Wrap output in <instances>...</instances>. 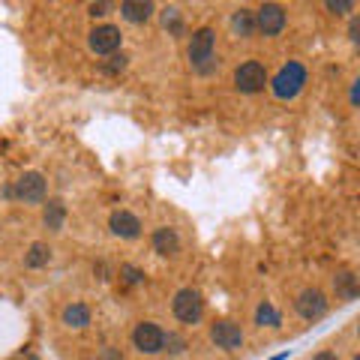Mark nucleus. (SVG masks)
I'll return each instance as SVG.
<instances>
[{"instance_id":"obj_2","label":"nucleus","mask_w":360,"mask_h":360,"mask_svg":"<svg viewBox=\"0 0 360 360\" xmlns=\"http://www.w3.org/2000/svg\"><path fill=\"white\" fill-rule=\"evenodd\" d=\"M303 84H307V66L297 63V60H288L283 70L274 75V82H270V90H274L276 99H295Z\"/></svg>"},{"instance_id":"obj_16","label":"nucleus","mask_w":360,"mask_h":360,"mask_svg":"<svg viewBox=\"0 0 360 360\" xmlns=\"http://www.w3.org/2000/svg\"><path fill=\"white\" fill-rule=\"evenodd\" d=\"M333 285H336V291H340L345 300L357 297V276L352 274V270H340V274L333 276Z\"/></svg>"},{"instance_id":"obj_3","label":"nucleus","mask_w":360,"mask_h":360,"mask_svg":"<svg viewBox=\"0 0 360 360\" xmlns=\"http://www.w3.org/2000/svg\"><path fill=\"white\" fill-rule=\"evenodd\" d=\"M172 312L180 324H198L205 319V297L195 288H180L172 300Z\"/></svg>"},{"instance_id":"obj_21","label":"nucleus","mask_w":360,"mask_h":360,"mask_svg":"<svg viewBox=\"0 0 360 360\" xmlns=\"http://www.w3.org/2000/svg\"><path fill=\"white\" fill-rule=\"evenodd\" d=\"M127 60H129V58H127L123 51H120V54H111V58L103 63V72H105V75H117V72L127 70Z\"/></svg>"},{"instance_id":"obj_14","label":"nucleus","mask_w":360,"mask_h":360,"mask_svg":"<svg viewBox=\"0 0 360 360\" xmlns=\"http://www.w3.org/2000/svg\"><path fill=\"white\" fill-rule=\"evenodd\" d=\"M231 33H234V37H243V39L255 37V13H252V9L240 6L238 13L231 15Z\"/></svg>"},{"instance_id":"obj_24","label":"nucleus","mask_w":360,"mask_h":360,"mask_svg":"<svg viewBox=\"0 0 360 360\" xmlns=\"http://www.w3.org/2000/svg\"><path fill=\"white\" fill-rule=\"evenodd\" d=\"M324 9H330L333 15H345L354 9V4H348V0H340V4H336V0H330V4H324Z\"/></svg>"},{"instance_id":"obj_11","label":"nucleus","mask_w":360,"mask_h":360,"mask_svg":"<svg viewBox=\"0 0 360 360\" xmlns=\"http://www.w3.org/2000/svg\"><path fill=\"white\" fill-rule=\"evenodd\" d=\"M108 229H111V234H117V238L132 240V238H139L141 234V219L135 217V213H129V210H115L111 213V219H108Z\"/></svg>"},{"instance_id":"obj_22","label":"nucleus","mask_w":360,"mask_h":360,"mask_svg":"<svg viewBox=\"0 0 360 360\" xmlns=\"http://www.w3.org/2000/svg\"><path fill=\"white\" fill-rule=\"evenodd\" d=\"M162 25H165L168 30H174V33H184V25H180V9H177V6L162 9Z\"/></svg>"},{"instance_id":"obj_28","label":"nucleus","mask_w":360,"mask_h":360,"mask_svg":"<svg viewBox=\"0 0 360 360\" xmlns=\"http://www.w3.org/2000/svg\"><path fill=\"white\" fill-rule=\"evenodd\" d=\"M274 360H285V354H279V357H274Z\"/></svg>"},{"instance_id":"obj_5","label":"nucleus","mask_w":360,"mask_h":360,"mask_svg":"<svg viewBox=\"0 0 360 360\" xmlns=\"http://www.w3.org/2000/svg\"><path fill=\"white\" fill-rule=\"evenodd\" d=\"M13 195L18 201H25V205H39V201H45V195H49V180H45L39 172H27L15 180Z\"/></svg>"},{"instance_id":"obj_7","label":"nucleus","mask_w":360,"mask_h":360,"mask_svg":"<svg viewBox=\"0 0 360 360\" xmlns=\"http://www.w3.org/2000/svg\"><path fill=\"white\" fill-rule=\"evenodd\" d=\"M162 340H165V330L153 321H139L132 330V345L139 348L141 354H160L162 352Z\"/></svg>"},{"instance_id":"obj_1","label":"nucleus","mask_w":360,"mask_h":360,"mask_svg":"<svg viewBox=\"0 0 360 360\" xmlns=\"http://www.w3.org/2000/svg\"><path fill=\"white\" fill-rule=\"evenodd\" d=\"M189 63L198 75H210L213 70H219V58H217V33L210 27H198L186 45Z\"/></svg>"},{"instance_id":"obj_17","label":"nucleus","mask_w":360,"mask_h":360,"mask_svg":"<svg viewBox=\"0 0 360 360\" xmlns=\"http://www.w3.org/2000/svg\"><path fill=\"white\" fill-rule=\"evenodd\" d=\"M63 217H66V207H63V201H49L45 205V225H49L51 231H60L63 229Z\"/></svg>"},{"instance_id":"obj_20","label":"nucleus","mask_w":360,"mask_h":360,"mask_svg":"<svg viewBox=\"0 0 360 360\" xmlns=\"http://www.w3.org/2000/svg\"><path fill=\"white\" fill-rule=\"evenodd\" d=\"M162 352H168V354H184V352H186V340H184V333L168 330V333H165V340H162Z\"/></svg>"},{"instance_id":"obj_13","label":"nucleus","mask_w":360,"mask_h":360,"mask_svg":"<svg viewBox=\"0 0 360 360\" xmlns=\"http://www.w3.org/2000/svg\"><path fill=\"white\" fill-rule=\"evenodd\" d=\"M120 15L132 21V25H141V21H148L153 15V4H148V0H123Z\"/></svg>"},{"instance_id":"obj_27","label":"nucleus","mask_w":360,"mask_h":360,"mask_svg":"<svg viewBox=\"0 0 360 360\" xmlns=\"http://www.w3.org/2000/svg\"><path fill=\"white\" fill-rule=\"evenodd\" d=\"M312 360H340V357H336L333 352H321V354H315Z\"/></svg>"},{"instance_id":"obj_19","label":"nucleus","mask_w":360,"mask_h":360,"mask_svg":"<svg viewBox=\"0 0 360 360\" xmlns=\"http://www.w3.org/2000/svg\"><path fill=\"white\" fill-rule=\"evenodd\" d=\"M255 321L262 324V328H264V324H267V328H279V324H283V319H279V312L274 309V303H270V300H264L262 307H258Z\"/></svg>"},{"instance_id":"obj_23","label":"nucleus","mask_w":360,"mask_h":360,"mask_svg":"<svg viewBox=\"0 0 360 360\" xmlns=\"http://www.w3.org/2000/svg\"><path fill=\"white\" fill-rule=\"evenodd\" d=\"M120 276H123V283H129V285H139L141 279H144L141 270L132 267V264H123V267H120Z\"/></svg>"},{"instance_id":"obj_6","label":"nucleus","mask_w":360,"mask_h":360,"mask_svg":"<svg viewBox=\"0 0 360 360\" xmlns=\"http://www.w3.org/2000/svg\"><path fill=\"white\" fill-rule=\"evenodd\" d=\"M264 84H267L264 63L246 60V63H240L238 70H234V87H238L240 94H258V90H264Z\"/></svg>"},{"instance_id":"obj_9","label":"nucleus","mask_w":360,"mask_h":360,"mask_svg":"<svg viewBox=\"0 0 360 360\" xmlns=\"http://www.w3.org/2000/svg\"><path fill=\"white\" fill-rule=\"evenodd\" d=\"M288 25V15L279 4H264L262 9L255 13V30H262L264 37H279Z\"/></svg>"},{"instance_id":"obj_26","label":"nucleus","mask_w":360,"mask_h":360,"mask_svg":"<svg viewBox=\"0 0 360 360\" xmlns=\"http://www.w3.org/2000/svg\"><path fill=\"white\" fill-rule=\"evenodd\" d=\"M87 13L94 15V18H105V15L111 13V4H90V6H87Z\"/></svg>"},{"instance_id":"obj_8","label":"nucleus","mask_w":360,"mask_h":360,"mask_svg":"<svg viewBox=\"0 0 360 360\" xmlns=\"http://www.w3.org/2000/svg\"><path fill=\"white\" fill-rule=\"evenodd\" d=\"M295 309L303 321H319L321 315L328 312V297H324V291H319V288H303L295 300Z\"/></svg>"},{"instance_id":"obj_12","label":"nucleus","mask_w":360,"mask_h":360,"mask_svg":"<svg viewBox=\"0 0 360 360\" xmlns=\"http://www.w3.org/2000/svg\"><path fill=\"white\" fill-rule=\"evenodd\" d=\"M153 250L165 255V258H172L180 252V234L172 229V225H162V229H156L153 231Z\"/></svg>"},{"instance_id":"obj_15","label":"nucleus","mask_w":360,"mask_h":360,"mask_svg":"<svg viewBox=\"0 0 360 360\" xmlns=\"http://www.w3.org/2000/svg\"><path fill=\"white\" fill-rule=\"evenodd\" d=\"M60 321L66 324V328L82 330V328H87V324H90V307H84V303H70V307L63 309Z\"/></svg>"},{"instance_id":"obj_25","label":"nucleus","mask_w":360,"mask_h":360,"mask_svg":"<svg viewBox=\"0 0 360 360\" xmlns=\"http://www.w3.org/2000/svg\"><path fill=\"white\" fill-rule=\"evenodd\" d=\"M96 360H127V357H123L120 348H115V345H105L103 352L96 354Z\"/></svg>"},{"instance_id":"obj_10","label":"nucleus","mask_w":360,"mask_h":360,"mask_svg":"<svg viewBox=\"0 0 360 360\" xmlns=\"http://www.w3.org/2000/svg\"><path fill=\"white\" fill-rule=\"evenodd\" d=\"M210 340H213V345H217V348L234 352V348L243 345V330H240V324L219 319V321L210 324Z\"/></svg>"},{"instance_id":"obj_18","label":"nucleus","mask_w":360,"mask_h":360,"mask_svg":"<svg viewBox=\"0 0 360 360\" xmlns=\"http://www.w3.org/2000/svg\"><path fill=\"white\" fill-rule=\"evenodd\" d=\"M49 262H51V250H49L45 243H33L30 252L25 255V264H27V267H45Z\"/></svg>"},{"instance_id":"obj_4","label":"nucleus","mask_w":360,"mask_h":360,"mask_svg":"<svg viewBox=\"0 0 360 360\" xmlns=\"http://www.w3.org/2000/svg\"><path fill=\"white\" fill-rule=\"evenodd\" d=\"M87 45H90V51H94V54H108V58H111V54L120 51L123 33L115 25H96L94 30L87 33Z\"/></svg>"}]
</instances>
